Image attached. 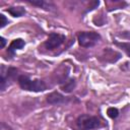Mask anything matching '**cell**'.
Listing matches in <instances>:
<instances>
[{"label": "cell", "mask_w": 130, "mask_h": 130, "mask_svg": "<svg viewBox=\"0 0 130 130\" xmlns=\"http://www.w3.org/2000/svg\"><path fill=\"white\" fill-rule=\"evenodd\" d=\"M19 86L23 90L28 91H44L47 88L46 83L41 79H30V77L26 74H21L17 78Z\"/></svg>", "instance_id": "6da1fadb"}, {"label": "cell", "mask_w": 130, "mask_h": 130, "mask_svg": "<svg viewBox=\"0 0 130 130\" xmlns=\"http://www.w3.org/2000/svg\"><path fill=\"white\" fill-rule=\"evenodd\" d=\"M76 125L79 130H92L101 127V120L95 116L82 114L76 119Z\"/></svg>", "instance_id": "7a4b0ae2"}, {"label": "cell", "mask_w": 130, "mask_h": 130, "mask_svg": "<svg viewBox=\"0 0 130 130\" xmlns=\"http://www.w3.org/2000/svg\"><path fill=\"white\" fill-rule=\"evenodd\" d=\"M78 43L83 48L93 47L101 40V36L95 31H81L77 36Z\"/></svg>", "instance_id": "3957f363"}, {"label": "cell", "mask_w": 130, "mask_h": 130, "mask_svg": "<svg viewBox=\"0 0 130 130\" xmlns=\"http://www.w3.org/2000/svg\"><path fill=\"white\" fill-rule=\"evenodd\" d=\"M18 78L17 76V69L14 67H8L5 68L3 65L1 66V78H0V88L1 90H5V88L10 85L12 80L15 78Z\"/></svg>", "instance_id": "277c9868"}, {"label": "cell", "mask_w": 130, "mask_h": 130, "mask_svg": "<svg viewBox=\"0 0 130 130\" xmlns=\"http://www.w3.org/2000/svg\"><path fill=\"white\" fill-rule=\"evenodd\" d=\"M66 40V37L62 34H57V32H51L45 42V47L48 50H54L58 47H60Z\"/></svg>", "instance_id": "5b68a950"}, {"label": "cell", "mask_w": 130, "mask_h": 130, "mask_svg": "<svg viewBox=\"0 0 130 130\" xmlns=\"http://www.w3.org/2000/svg\"><path fill=\"white\" fill-rule=\"evenodd\" d=\"M47 102L51 105H61L69 102V99L58 91H53L47 95Z\"/></svg>", "instance_id": "8992f818"}, {"label": "cell", "mask_w": 130, "mask_h": 130, "mask_svg": "<svg viewBox=\"0 0 130 130\" xmlns=\"http://www.w3.org/2000/svg\"><path fill=\"white\" fill-rule=\"evenodd\" d=\"M24 45H25V43H24V41H23L22 39H15V40H13V41L10 43V45H9V47H8V49H7L8 55L12 57V56L14 55L15 51H16V50H19V49H21V48H23Z\"/></svg>", "instance_id": "52a82bcc"}, {"label": "cell", "mask_w": 130, "mask_h": 130, "mask_svg": "<svg viewBox=\"0 0 130 130\" xmlns=\"http://www.w3.org/2000/svg\"><path fill=\"white\" fill-rule=\"evenodd\" d=\"M27 2L35 6L43 8L45 10H53V8H55V6L52 2H48L45 0H27Z\"/></svg>", "instance_id": "ba28073f"}, {"label": "cell", "mask_w": 130, "mask_h": 130, "mask_svg": "<svg viewBox=\"0 0 130 130\" xmlns=\"http://www.w3.org/2000/svg\"><path fill=\"white\" fill-rule=\"evenodd\" d=\"M7 11L9 14H11L14 17H20L25 14V9L22 6H12V7H9Z\"/></svg>", "instance_id": "9c48e42d"}, {"label": "cell", "mask_w": 130, "mask_h": 130, "mask_svg": "<svg viewBox=\"0 0 130 130\" xmlns=\"http://www.w3.org/2000/svg\"><path fill=\"white\" fill-rule=\"evenodd\" d=\"M75 85H76L75 79H74V78H71V79L65 81V83L61 85V89H62L64 92H71V91L75 88Z\"/></svg>", "instance_id": "30bf717a"}, {"label": "cell", "mask_w": 130, "mask_h": 130, "mask_svg": "<svg viewBox=\"0 0 130 130\" xmlns=\"http://www.w3.org/2000/svg\"><path fill=\"white\" fill-rule=\"evenodd\" d=\"M115 43V45L116 46H118L119 48H121L127 55H128V57H130V43H127V42H114Z\"/></svg>", "instance_id": "8fae6325"}, {"label": "cell", "mask_w": 130, "mask_h": 130, "mask_svg": "<svg viewBox=\"0 0 130 130\" xmlns=\"http://www.w3.org/2000/svg\"><path fill=\"white\" fill-rule=\"evenodd\" d=\"M107 114H108V116L110 117V118H112V119H116L118 116H119V111H118V109L117 108H109L108 110H107Z\"/></svg>", "instance_id": "7c38bea8"}, {"label": "cell", "mask_w": 130, "mask_h": 130, "mask_svg": "<svg viewBox=\"0 0 130 130\" xmlns=\"http://www.w3.org/2000/svg\"><path fill=\"white\" fill-rule=\"evenodd\" d=\"M0 19H1V22H0V27L2 28V27H4L7 23H8V19L4 16V14H0Z\"/></svg>", "instance_id": "4fadbf2b"}, {"label": "cell", "mask_w": 130, "mask_h": 130, "mask_svg": "<svg viewBox=\"0 0 130 130\" xmlns=\"http://www.w3.org/2000/svg\"><path fill=\"white\" fill-rule=\"evenodd\" d=\"M0 130H13V129L8 124H6L4 122H1V124H0Z\"/></svg>", "instance_id": "5bb4252c"}, {"label": "cell", "mask_w": 130, "mask_h": 130, "mask_svg": "<svg viewBox=\"0 0 130 130\" xmlns=\"http://www.w3.org/2000/svg\"><path fill=\"white\" fill-rule=\"evenodd\" d=\"M5 44H6V41H5V39L3 38V37H1V49H3L4 48V46H5Z\"/></svg>", "instance_id": "9a60e30c"}]
</instances>
